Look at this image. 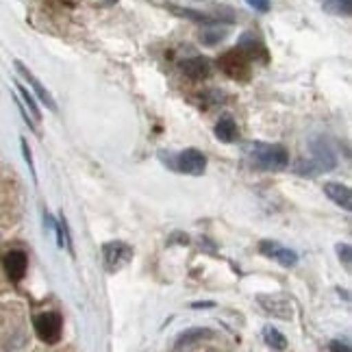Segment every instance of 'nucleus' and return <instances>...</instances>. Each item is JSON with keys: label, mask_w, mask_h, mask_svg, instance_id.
<instances>
[{"label": "nucleus", "mask_w": 352, "mask_h": 352, "mask_svg": "<svg viewBox=\"0 0 352 352\" xmlns=\"http://www.w3.org/2000/svg\"><path fill=\"white\" fill-rule=\"evenodd\" d=\"M252 164L259 170H283L289 164V155L283 146L278 144H263L254 142L246 148Z\"/></svg>", "instance_id": "nucleus-1"}, {"label": "nucleus", "mask_w": 352, "mask_h": 352, "mask_svg": "<svg viewBox=\"0 0 352 352\" xmlns=\"http://www.w3.org/2000/svg\"><path fill=\"white\" fill-rule=\"evenodd\" d=\"M311 153H314V161L307 164V166L300 164V168H298V172H300V174L316 176L318 172H327V170H333L337 166V159H335L333 151L322 138L311 140Z\"/></svg>", "instance_id": "nucleus-2"}, {"label": "nucleus", "mask_w": 352, "mask_h": 352, "mask_svg": "<svg viewBox=\"0 0 352 352\" xmlns=\"http://www.w3.org/2000/svg\"><path fill=\"white\" fill-rule=\"evenodd\" d=\"M33 327L37 337L44 344H57L61 340V331H63V320L57 311H46V314H39L33 320Z\"/></svg>", "instance_id": "nucleus-3"}, {"label": "nucleus", "mask_w": 352, "mask_h": 352, "mask_svg": "<svg viewBox=\"0 0 352 352\" xmlns=\"http://www.w3.org/2000/svg\"><path fill=\"white\" fill-rule=\"evenodd\" d=\"M218 65H220V70L231 78L241 80V78H248V74H250V57L241 48L224 52V55L218 59Z\"/></svg>", "instance_id": "nucleus-4"}, {"label": "nucleus", "mask_w": 352, "mask_h": 352, "mask_svg": "<svg viewBox=\"0 0 352 352\" xmlns=\"http://www.w3.org/2000/svg\"><path fill=\"white\" fill-rule=\"evenodd\" d=\"M102 259L107 272H118L133 259V248L124 241H109L102 246Z\"/></svg>", "instance_id": "nucleus-5"}, {"label": "nucleus", "mask_w": 352, "mask_h": 352, "mask_svg": "<svg viewBox=\"0 0 352 352\" xmlns=\"http://www.w3.org/2000/svg\"><path fill=\"white\" fill-rule=\"evenodd\" d=\"M174 166H176V170H181L185 174L200 176V174H205L207 157L202 155L200 151H196V148H187V151H183L179 157H176Z\"/></svg>", "instance_id": "nucleus-6"}, {"label": "nucleus", "mask_w": 352, "mask_h": 352, "mask_svg": "<svg viewBox=\"0 0 352 352\" xmlns=\"http://www.w3.org/2000/svg\"><path fill=\"white\" fill-rule=\"evenodd\" d=\"M3 267L7 276L13 283H20L26 274V267H29V259H26V252L22 250H7L3 254Z\"/></svg>", "instance_id": "nucleus-7"}, {"label": "nucleus", "mask_w": 352, "mask_h": 352, "mask_svg": "<svg viewBox=\"0 0 352 352\" xmlns=\"http://www.w3.org/2000/svg\"><path fill=\"white\" fill-rule=\"evenodd\" d=\"M259 250H261V254L270 256V259L278 261L283 267H294V265L298 263V254H296L294 250L285 248V246H280L278 241H270V239H265V241L259 243Z\"/></svg>", "instance_id": "nucleus-8"}, {"label": "nucleus", "mask_w": 352, "mask_h": 352, "mask_svg": "<svg viewBox=\"0 0 352 352\" xmlns=\"http://www.w3.org/2000/svg\"><path fill=\"white\" fill-rule=\"evenodd\" d=\"M256 300H259V305L267 311V314H272L274 318L292 320V316H294L292 302L285 296H259Z\"/></svg>", "instance_id": "nucleus-9"}, {"label": "nucleus", "mask_w": 352, "mask_h": 352, "mask_svg": "<svg viewBox=\"0 0 352 352\" xmlns=\"http://www.w3.org/2000/svg\"><path fill=\"white\" fill-rule=\"evenodd\" d=\"M324 194H327L335 205H340L342 209L350 211L352 209V194L350 187L342 183H324Z\"/></svg>", "instance_id": "nucleus-10"}, {"label": "nucleus", "mask_w": 352, "mask_h": 352, "mask_svg": "<svg viewBox=\"0 0 352 352\" xmlns=\"http://www.w3.org/2000/svg\"><path fill=\"white\" fill-rule=\"evenodd\" d=\"M181 70L194 80H202L207 78L209 72H211V63L205 59V57H192V59H185L181 63Z\"/></svg>", "instance_id": "nucleus-11"}, {"label": "nucleus", "mask_w": 352, "mask_h": 352, "mask_svg": "<svg viewBox=\"0 0 352 352\" xmlns=\"http://www.w3.org/2000/svg\"><path fill=\"white\" fill-rule=\"evenodd\" d=\"M16 67H18V72L26 78V80H29V85L35 89V94H37V96H39V100H42L46 107H48V109H52V111H57V104H55V100H52V96H50V94H48V89L42 85V83H39V80L29 72V70H26V67L20 63V61H16Z\"/></svg>", "instance_id": "nucleus-12"}, {"label": "nucleus", "mask_w": 352, "mask_h": 352, "mask_svg": "<svg viewBox=\"0 0 352 352\" xmlns=\"http://www.w3.org/2000/svg\"><path fill=\"white\" fill-rule=\"evenodd\" d=\"M215 138H218L220 142H224V144H231V142L237 140V124H235V120L231 116L220 118L218 126H215Z\"/></svg>", "instance_id": "nucleus-13"}, {"label": "nucleus", "mask_w": 352, "mask_h": 352, "mask_svg": "<svg viewBox=\"0 0 352 352\" xmlns=\"http://www.w3.org/2000/svg\"><path fill=\"white\" fill-rule=\"evenodd\" d=\"M263 340H265L267 346H272L274 350H285L287 348L285 335H283L280 331H276L274 327H265L263 329Z\"/></svg>", "instance_id": "nucleus-14"}, {"label": "nucleus", "mask_w": 352, "mask_h": 352, "mask_svg": "<svg viewBox=\"0 0 352 352\" xmlns=\"http://www.w3.org/2000/svg\"><path fill=\"white\" fill-rule=\"evenodd\" d=\"M322 5L333 16H350L352 11V0H322Z\"/></svg>", "instance_id": "nucleus-15"}, {"label": "nucleus", "mask_w": 352, "mask_h": 352, "mask_svg": "<svg viewBox=\"0 0 352 352\" xmlns=\"http://www.w3.org/2000/svg\"><path fill=\"white\" fill-rule=\"evenodd\" d=\"M205 337H211V331L207 329H192V331H185L179 340H176V346H189V344H194V342H200V340H205Z\"/></svg>", "instance_id": "nucleus-16"}, {"label": "nucleus", "mask_w": 352, "mask_h": 352, "mask_svg": "<svg viewBox=\"0 0 352 352\" xmlns=\"http://www.w3.org/2000/svg\"><path fill=\"white\" fill-rule=\"evenodd\" d=\"M18 91L22 94V98H24V102L29 104V109H31V113H33V118L35 120H39L42 116H39V109H37V104H35V100H33V96L29 91H26V87H22V85H18Z\"/></svg>", "instance_id": "nucleus-17"}, {"label": "nucleus", "mask_w": 352, "mask_h": 352, "mask_svg": "<svg viewBox=\"0 0 352 352\" xmlns=\"http://www.w3.org/2000/svg\"><path fill=\"white\" fill-rule=\"evenodd\" d=\"M337 252H340V259L344 261V265L350 270V246L348 243H340V246H337Z\"/></svg>", "instance_id": "nucleus-18"}, {"label": "nucleus", "mask_w": 352, "mask_h": 352, "mask_svg": "<svg viewBox=\"0 0 352 352\" xmlns=\"http://www.w3.org/2000/svg\"><path fill=\"white\" fill-rule=\"evenodd\" d=\"M246 3L256 11H267L270 9V0H246Z\"/></svg>", "instance_id": "nucleus-19"}, {"label": "nucleus", "mask_w": 352, "mask_h": 352, "mask_svg": "<svg viewBox=\"0 0 352 352\" xmlns=\"http://www.w3.org/2000/svg\"><path fill=\"white\" fill-rule=\"evenodd\" d=\"M331 352H350V348L342 342H331Z\"/></svg>", "instance_id": "nucleus-20"}, {"label": "nucleus", "mask_w": 352, "mask_h": 352, "mask_svg": "<svg viewBox=\"0 0 352 352\" xmlns=\"http://www.w3.org/2000/svg\"><path fill=\"white\" fill-rule=\"evenodd\" d=\"M48 3H55V5H72L74 0H48Z\"/></svg>", "instance_id": "nucleus-21"}]
</instances>
